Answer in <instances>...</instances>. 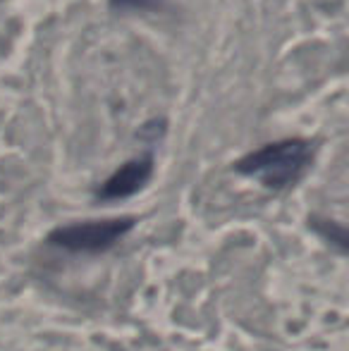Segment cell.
Masks as SVG:
<instances>
[{"mask_svg":"<svg viewBox=\"0 0 349 351\" xmlns=\"http://www.w3.org/2000/svg\"><path fill=\"white\" fill-rule=\"evenodd\" d=\"M313 148L304 139H287L258 148L237 162V170L258 180L268 189H285L294 184L311 165Z\"/></svg>","mask_w":349,"mask_h":351,"instance_id":"1","label":"cell"},{"mask_svg":"<svg viewBox=\"0 0 349 351\" xmlns=\"http://www.w3.org/2000/svg\"><path fill=\"white\" fill-rule=\"evenodd\" d=\"M134 227V217H110V220H88L58 227L48 241L58 249L72 254H101L108 251Z\"/></svg>","mask_w":349,"mask_h":351,"instance_id":"2","label":"cell"},{"mask_svg":"<svg viewBox=\"0 0 349 351\" xmlns=\"http://www.w3.org/2000/svg\"><path fill=\"white\" fill-rule=\"evenodd\" d=\"M151 175H154V158L141 156L134 160L125 162L120 170H115L106 180V184L98 189V196L103 201H117L127 199V196H134L136 191H141L149 184Z\"/></svg>","mask_w":349,"mask_h":351,"instance_id":"3","label":"cell"},{"mask_svg":"<svg viewBox=\"0 0 349 351\" xmlns=\"http://www.w3.org/2000/svg\"><path fill=\"white\" fill-rule=\"evenodd\" d=\"M112 3L122 10H146V8H156L158 0H112Z\"/></svg>","mask_w":349,"mask_h":351,"instance_id":"4","label":"cell"}]
</instances>
